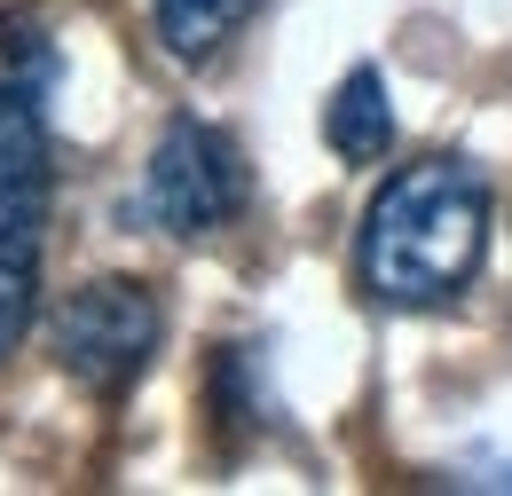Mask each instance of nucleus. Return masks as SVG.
Here are the masks:
<instances>
[{
  "instance_id": "f257e3e1",
  "label": "nucleus",
  "mask_w": 512,
  "mask_h": 496,
  "mask_svg": "<svg viewBox=\"0 0 512 496\" xmlns=\"http://www.w3.org/2000/svg\"><path fill=\"white\" fill-rule=\"evenodd\" d=\"M489 221H497V197L473 158L434 150L418 166H394L355 237V284L402 315L449 308L489 260Z\"/></svg>"
},
{
  "instance_id": "39448f33",
  "label": "nucleus",
  "mask_w": 512,
  "mask_h": 496,
  "mask_svg": "<svg viewBox=\"0 0 512 496\" xmlns=\"http://www.w3.org/2000/svg\"><path fill=\"white\" fill-rule=\"evenodd\" d=\"M323 142H331L339 166H379L386 150H394V103H386V79L371 63H355V71L331 87V103H323Z\"/></svg>"
},
{
  "instance_id": "423d86ee",
  "label": "nucleus",
  "mask_w": 512,
  "mask_h": 496,
  "mask_svg": "<svg viewBox=\"0 0 512 496\" xmlns=\"http://www.w3.org/2000/svg\"><path fill=\"white\" fill-rule=\"evenodd\" d=\"M260 8L268 0H150V24H158V40H166L174 63H213Z\"/></svg>"
},
{
  "instance_id": "7ed1b4c3",
  "label": "nucleus",
  "mask_w": 512,
  "mask_h": 496,
  "mask_svg": "<svg viewBox=\"0 0 512 496\" xmlns=\"http://www.w3.org/2000/svg\"><path fill=\"white\" fill-rule=\"evenodd\" d=\"M245 205H253V166H245L237 134L213 126V119H190V111L166 119L150 166H142V213H150V229H166V237H213Z\"/></svg>"
},
{
  "instance_id": "20e7f679",
  "label": "nucleus",
  "mask_w": 512,
  "mask_h": 496,
  "mask_svg": "<svg viewBox=\"0 0 512 496\" xmlns=\"http://www.w3.org/2000/svg\"><path fill=\"white\" fill-rule=\"evenodd\" d=\"M158 339H166L158 292L134 284V276H95V284L64 292V308L48 315V355L87 394H127L134 378L150 371Z\"/></svg>"
},
{
  "instance_id": "f03ea898",
  "label": "nucleus",
  "mask_w": 512,
  "mask_h": 496,
  "mask_svg": "<svg viewBox=\"0 0 512 496\" xmlns=\"http://www.w3.org/2000/svg\"><path fill=\"white\" fill-rule=\"evenodd\" d=\"M48 119L32 79H0V363L40 315V229H48Z\"/></svg>"
}]
</instances>
